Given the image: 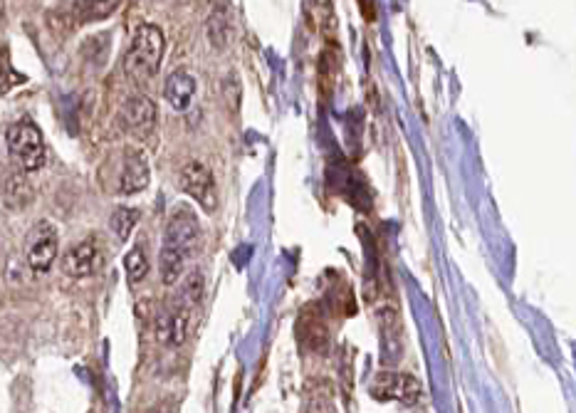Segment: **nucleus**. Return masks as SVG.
Masks as SVG:
<instances>
[{
	"label": "nucleus",
	"instance_id": "f257e3e1",
	"mask_svg": "<svg viewBox=\"0 0 576 413\" xmlns=\"http://www.w3.org/2000/svg\"><path fill=\"white\" fill-rule=\"evenodd\" d=\"M161 57H164V33L156 25L141 23L134 30L132 45L124 57V70L132 82H149L159 75Z\"/></svg>",
	"mask_w": 576,
	"mask_h": 413
},
{
	"label": "nucleus",
	"instance_id": "f03ea898",
	"mask_svg": "<svg viewBox=\"0 0 576 413\" xmlns=\"http://www.w3.org/2000/svg\"><path fill=\"white\" fill-rule=\"evenodd\" d=\"M5 144H8L10 156L18 161L23 171H38L45 166L43 134L30 119L10 124L8 132H5Z\"/></svg>",
	"mask_w": 576,
	"mask_h": 413
},
{
	"label": "nucleus",
	"instance_id": "7ed1b4c3",
	"mask_svg": "<svg viewBox=\"0 0 576 413\" xmlns=\"http://www.w3.org/2000/svg\"><path fill=\"white\" fill-rule=\"evenodd\" d=\"M25 258L35 275L50 273L57 260V228L50 221H40L25 238Z\"/></svg>",
	"mask_w": 576,
	"mask_h": 413
},
{
	"label": "nucleus",
	"instance_id": "20e7f679",
	"mask_svg": "<svg viewBox=\"0 0 576 413\" xmlns=\"http://www.w3.org/2000/svg\"><path fill=\"white\" fill-rule=\"evenodd\" d=\"M371 396L379 401H401V404H416L423 396V386L416 376L399 374V371H381L369 386Z\"/></svg>",
	"mask_w": 576,
	"mask_h": 413
},
{
	"label": "nucleus",
	"instance_id": "39448f33",
	"mask_svg": "<svg viewBox=\"0 0 576 413\" xmlns=\"http://www.w3.org/2000/svg\"><path fill=\"white\" fill-rule=\"evenodd\" d=\"M181 188L203 208V211H216L218 206V191L216 179H213L211 169L203 161H191L183 166L181 171Z\"/></svg>",
	"mask_w": 576,
	"mask_h": 413
},
{
	"label": "nucleus",
	"instance_id": "423d86ee",
	"mask_svg": "<svg viewBox=\"0 0 576 413\" xmlns=\"http://www.w3.org/2000/svg\"><path fill=\"white\" fill-rule=\"evenodd\" d=\"M198 238H201V226H198L196 213L186 206L174 208V213L169 216V223H166L164 233L166 248H174L186 255H193V250H196L198 245Z\"/></svg>",
	"mask_w": 576,
	"mask_h": 413
},
{
	"label": "nucleus",
	"instance_id": "0eeeda50",
	"mask_svg": "<svg viewBox=\"0 0 576 413\" xmlns=\"http://www.w3.org/2000/svg\"><path fill=\"white\" fill-rule=\"evenodd\" d=\"M102 263H104L102 245H99L94 238L75 243L65 255H62V270H65V275L75 277V280L99 273Z\"/></svg>",
	"mask_w": 576,
	"mask_h": 413
},
{
	"label": "nucleus",
	"instance_id": "6e6552de",
	"mask_svg": "<svg viewBox=\"0 0 576 413\" xmlns=\"http://www.w3.org/2000/svg\"><path fill=\"white\" fill-rule=\"evenodd\" d=\"M119 119H122V127L127 129L134 137H146V134L154 132L156 127V104L151 102L144 94H134L127 102L122 104V112H119Z\"/></svg>",
	"mask_w": 576,
	"mask_h": 413
},
{
	"label": "nucleus",
	"instance_id": "1a4fd4ad",
	"mask_svg": "<svg viewBox=\"0 0 576 413\" xmlns=\"http://www.w3.org/2000/svg\"><path fill=\"white\" fill-rule=\"evenodd\" d=\"M191 332V305L178 302L156 320V339L169 347H181Z\"/></svg>",
	"mask_w": 576,
	"mask_h": 413
},
{
	"label": "nucleus",
	"instance_id": "9d476101",
	"mask_svg": "<svg viewBox=\"0 0 576 413\" xmlns=\"http://www.w3.org/2000/svg\"><path fill=\"white\" fill-rule=\"evenodd\" d=\"M149 161L141 151L129 149L127 156H124V166H122V176H119V191L124 196H132V193L144 191L149 186Z\"/></svg>",
	"mask_w": 576,
	"mask_h": 413
},
{
	"label": "nucleus",
	"instance_id": "9b49d317",
	"mask_svg": "<svg viewBox=\"0 0 576 413\" xmlns=\"http://www.w3.org/2000/svg\"><path fill=\"white\" fill-rule=\"evenodd\" d=\"M164 94L176 112H186L193 102V94H196V77L186 70L171 72L169 80H166Z\"/></svg>",
	"mask_w": 576,
	"mask_h": 413
},
{
	"label": "nucleus",
	"instance_id": "f8f14e48",
	"mask_svg": "<svg viewBox=\"0 0 576 413\" xmlns=\"http://www.w3.org/2000/svg\"><path fill=\"white\" fill-rule=\"evenodd\" d=\"M191 258V255L181 253V250H174V248H161V258H159V270H161V282L164 285H176L178 280H181L183 273H186V260Z\"/></svg>",
	"mask_w": 576,
	"mask_h": 413
},
{
	"label": "nucleus",
	"instance_id": "ddd939ff",
	"mask_svg": "<svg viewBox=\"0 0 576 413\" xmlns=\"http://www.w3.org/2000/svg\"><path fill=\"white\" fill-rule=\"evenodd\" d=\"M122 0H75V15L82 23L102 20L119 8Z\"/></svg>",
	"mask_w": 576,
	"mask_h": 413
},
{
	"label": "nucleus",
	"instance_id": "4468645a",
	"mask_svg": "<svg viewBox=\"0 0 576 413\" xmlns=\"http://www.w3.org/2000/svg\"><path fill=\"white\" fill-rule=\"evenodd\" d=\"M136 223H139V211L127 206H119L117 211L112 213V218H109V226H112L114 235H117L119 240H127L136 228Z\"/></svg>",
	"mask_w": 576,
	"mask_h": 413
},
{
	"label": "nucleus",
	"instance_id": "2eb2a0df",
	"mask_svg": "<svg viewBox=\"0 0 576 413\" xmlns=\"http://www.w3.org/2000/svg\"><path fill=\"white\" fill-rule=\"evenodd\" d=\"M124 268H127V275H129V280H132V285L144 280L146 273H149V260H146L144 250L141 248L129 250L127 258H124Z\"/></svg>",
	"mask_w": 576,
	"mask_h": 413
},
{
	"label": "nucleus",
	"instance_id": "dca6fc26",
	"mask_svg": "<svg viewBox=\"0 0 576 413\" xmlns=\"http://www.w3.org/2000/svg\"><path fill=\"white\" fill-rule=\"evenodd\" d=\"M201 295H203V275L198 273V270H191L186 280H183V297H186L183 302H186V305H196V302H201Z\"/></svg>",
	"mask_w": 576,
	"mask_h": 413
}]
</instances>
